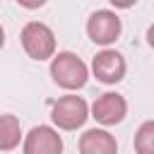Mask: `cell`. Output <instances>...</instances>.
<instances>
[{
  "label": "cell",
  "mask_w": 154,
  "mask_h": 154,
  "mask_svg": "<svg viewBox=\"0 0 154 154\" xmlns=\"http://www.w3.org/2000/svg\"><path fill=\"white\" fill-rule=\"evenodd\" d=\"M51 77L58 87L67 89V91H75V89H82L89 79V67L87 63L72 53V51H58L53 58H51Z\"/></svg>",
  "instance_id": "1"
},
{
  "label": "cell",
  "mask_w": 154,
  "mask_h": 154,
  "mask_svg": "<svg viewBox=\"0 0 154 154\" xmlns=\"http://www.w3.org/2000/svg\"><path fill=\"white\" fill-rule=\"evenodd\" d=\"M22 48L31 60H51L55 55V34L43 22H26L19 34Z\"/></svg>",
  "instance_id": "2"
},
{
  "label": "cell",
  "mask_w": 154,
  "mask_h": 154,
  "mask_svg": "<svg viewBox=\"0 0 154 154\" xmlns=\"http://www.w3.org/2000/svg\"><path fill=\"white\" fill-rule=\"evenodd\" d=\"M87 118H89V103L77 94L60 96L51 106V120L60 130H77L87 123Z\"/></svg>",
  "instance_id": "3"
},
{
  "label": "cell",
  "mask_w": 154,
  "mask_h": 154,
  "mask_svg": "<svg viewBox=\"0 0 154 154\" xmlns=\"http://www.w3.org/2000/svg\"><path fill=\"white\" fill-rule=\"evenodd\" d=\"M123 31V22L113 10H96L87 19V36L96 46H111Z\"/></svg>",
  "instance_id": "4"
},
{
  "label": "cell",
  "mask_w": 154,
  "mask_h": 154,
  "mask_svg": "<svg viewBox=\"0 0 154 154\" xmlns=\"http://www.w3.org/2000/svg\"><path fill=\"white\" fill-rule=\"evenodd\" d=\"M125 58L123 53H118L116 48H103L94 55L91 60V75L101 82V84H118L125 77Z\"/></svg>",
  "instance_id": "5"
},
{
  "label": "cell",
  "mask_w": 154,
  "mask_h": 154,
  "mask_svg": "<svg viewBox=\"0 0 154 154\" xmlns=\"http://www.w3.org/2000/svg\"><path fill=\"white\" fill-rule=\"evenodd\" d=\"M89 111H91V118L99 125L111 128V125L123 123V118L128 116V101L118 91H106V94L96 96V101L91 103Z\"/></svg>",
  "instance_id": "6"
},
{
  "label": "cell",
  "mask_w": 154,
  "mask_h": 154,
  "mask_svg": "<svg viewBox=\"0 0 154 154\" xmlns=\"http://www.w3.org/2000/svg\"><path fill=\"white\" fill-rule=\"evenodd\" d=\"M24 154H63V137L51 125L31 128L22 140Z\"/></svg>",
  "instance_id": "7"
},
{
  "label": "cell",
  "mask_w": 154,
  "mask_h": 154,
  "mask_svg": "<svg viewBox=\"0 0 154 154\" xmlns=\"http://www.w3.org/2000/svg\"><path fill=\"white\" fill-rule=\"evenodd\" d=\"M79 154H118V142L108 130L91 128L79 137Z\"/></svg>",
  "instance_id": "8"
},
{
  "label": "cell",
  "mask_w": 154,
  "mask_h": 154,
  "mask_svg": "<svg viewBox=\"0 0 154 154\" xmlns=\"http://www.w3.org/2000/svg\"><path fill=\"white\" fill-rule=\"evenodd\" d=\"M22 140H24V132H22L19 118L12 113H2L0 116V152L17 149Z\"/></svg>",
  "instance_id": "9"
},
{
  "label": "cell",
  "mask_w": 154,
  "mask_h": 154,
  "mask_svg": "<svg viewBox=\"0 0 154 154\" xmlns=\"http://www.w3.org/2000/svg\"><path fill=\"white\" fill-rule=\"evenodd\" d=\"M135 154H154V120H144L135 132Z\"/></svg>",
  "instance_id": "10"
},
{
  "label": "cell",
  "mask_w": 154,
  "mask_h": 154,
  "mask_svg": "<svg viewBox=\"0 0 154 154\" xmlns=\"http://www.w3.org/2000/svg\"><path fill=\"white\" fill-rule=\"evenodd\" d=\"M17 5H22L24 10H38V7H43L48 0H14Z\"/></svg>",
  "instance_id": "11"
},
{
  "label": "cell",
  "mask_w": 154,
  "mask_h": 154,
  "mask_svg": "<svg viewBox=\"0 0 154 154\" xmlns=\"http://www.w3.org/2000/svg\"><path fill=\"white\" fill-rule=\"evenodd\" d=\"M108 2H111L116 10H130V7H132L137 0H108Z\"/></svg>",
  "instance_id": "12"
},
{
  "label": "cell",
  "mask_w": 154,
  "mask_h": 154,
  "mask_svg": "<svg viewBox=\"0 0 154 154\" xmlns=\"http://www.w3.org/2000/svg\"><path fill=\"white\" fill-rule=\"evenodd\" d=\"M2 46H5V29H2V24H0V51H2Z\"/></svg>",
  "instance_id": "13"
}]
</instances>
